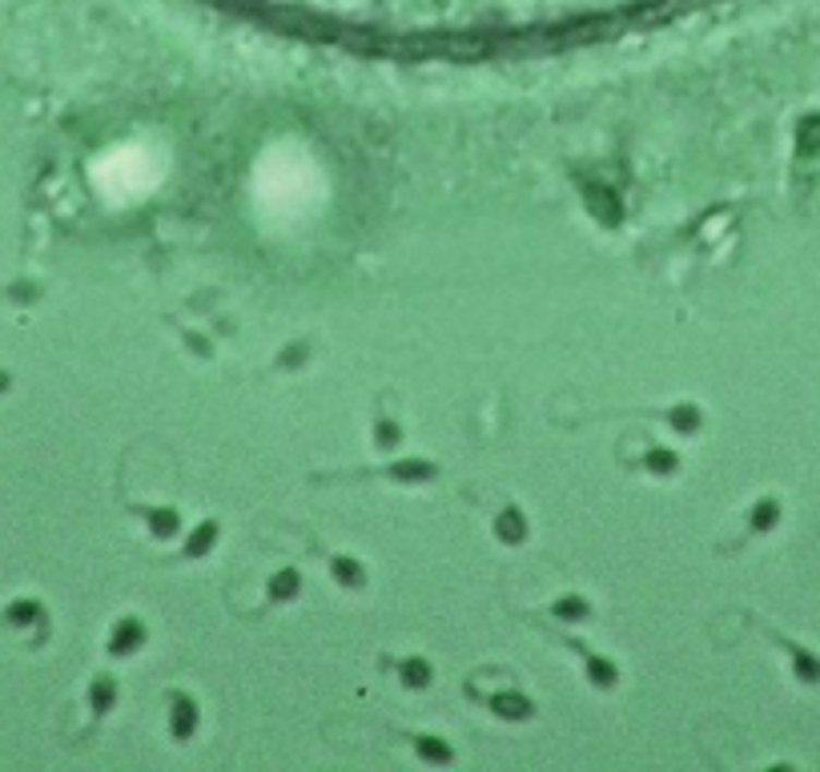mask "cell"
Wrapping results in <instances>:
<instances>
[{
    "label": "cell",
    "instance_id": "obj_1",
    "mask_svg": "<svg viewBox=\"0 0 820 772\" xmlns=\"http://www.w3.org/2000/svg\"><path fill=\"white\" fill-rule=\"evenodd\" d=\"M278 28L378 49H503L591 37L692 0H218Z\"/></svg>",
    "mask_w": 820,
    "mask_h": 772
}]
</instances>
